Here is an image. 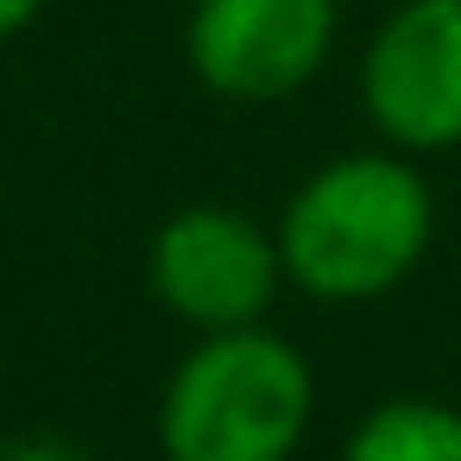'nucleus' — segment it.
<instances>
[{
    "label": "nucleus",
    "instance_id": "nucleus-1",
    "mask_svg": "<svg viewBox=\"0 0 461 461\" xmlns=\"http://www.w3.org/2000/svg\"><path fill=\"white\" fill-rule=\"evenodd\" d=\"M285 285L316 303H373L398 291L436 240V190L417 158L373 146L316 165L278 215Z\"/></svg>",
    "mask_w": 461,
    "mask_h": 461
},
{
    "label": "nucleus",
    "instance_id": "nucleus-4",
    "mask_svg": "<svg viewBox=\"0 0 461 461\" xmlns=\"http://www.w3.org/2000/svg\"><path fill=\"white\" fill-rule=\"evenodd\" d=\"M341 39V0H190V77L240 108L303 95Z\"/></svg>",
    "mask_w": 461,
    "mask_h": 461
},
{
    "label": "nucleus",
    "instance_id": "nucleus-7",
    "mask_svg": "<svg viewBox=\"0 0 461 461\" xmlns=\"http://www.w3.org/2000/svg\"><path fill=\"white\" fill-rule=\"evenodd\" d=\"M0 461H83L70 442H51V436H26V442H7Z\"/></svg>",
    "mask_w": 461,
    "mask_h": 461
},
{
    "label": "nucleus",
    "instance_id": "nucleus-2",
    "mask_svg": "<svg viewBox=\"0 0 461 461\" xmlns=\"http://www.w3.org/2000/svg\"><path fill=\"white\" fill-rule=\"evenodd\" d=\"M316 417V373L303 348L253 329L196 335L158 398L165 461H291Z\"/></svg>",
    "mask_w": 461,
    "mask_h": 461
},
{
    "label": "nucleus",
    "instance_id": "nucleus-3",
    "mask_svg": "<svg viewBox=\"0 0 461 461\" xmlns=\"http://www.w3.org/2000/svg\"><path fill=\"white\" fill-rule=\"evenodd\" d=\"M152 297L196 335L253 329L285 291V253L266 221L228 203H190L158 221L146 253Z\"/></svg>",
    "mask_w": 461,
    "mask_h": 461
},
{
    "label": "nucleus",
    "instance_id": "nucleus-5",
    "mask_svg": "<svg viewBox=\"0 0 461 461\" xmlns=\"http://www.w3.org/2000/svg\"><path fill=\"white\" fill-rule=\"evenodd\" d=\"M360 108L404 158L461 146V0H398L373 26L360 51Z\"/></svg>",
    "mask_w": 461,
    "mask_h": 461
},
{
    "label": "nucleus",
    "instance_id": "nucleus-8",
    "mask_svg": "<svg viewBox=\"0 0 461 461\" xmlns=\"http://www.w3.org/2000/svg\"><path fill=\"white\" fill-rule=\"evenodd\" d=\"M45 14V0H0V45H7V39H20L32 20Z\"/></svg>",
    "mask_w": 461,
    "mask_h": 461
},
{
    "label": "nucleus",
    "instance_id": "nucleus-6",
    "mask_svg": "<svg viewBox=\"0 0 461 461\" xmlns=\"http://www.w3.org/2000/svg\"><path fill=\"white\" fill-rule=\"evenodd\" d=\"M341 461H461V411L436 398H385L354 423Z\"/></svg>",
    "mask_w": 461,
    "mask_h": 461
}]
</instances>
